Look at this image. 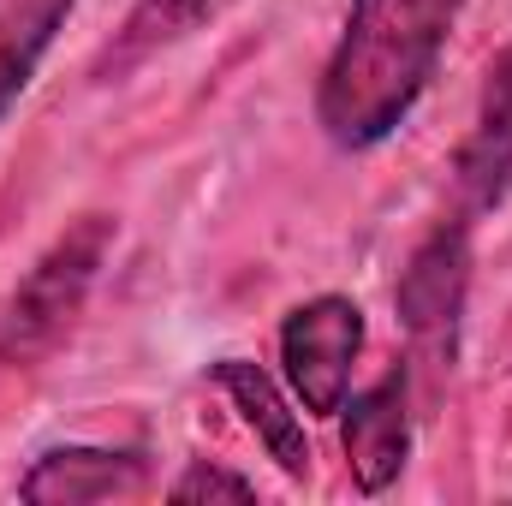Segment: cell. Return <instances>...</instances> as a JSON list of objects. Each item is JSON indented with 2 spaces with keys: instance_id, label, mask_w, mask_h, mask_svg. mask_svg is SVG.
<instances>
[{
  "instance_id": "1",
  "label": "cell",
  "mask_w": 512,
  "mask_h": 506,
  "mask_svg": "<svg viewBox=\"0 0 512 506\" xmlns=\"http://www.w3.org/2000/svg\"><path fill=\"white\" fill-rule=\"evenodd\" d=\"M465 0H352L328 54L316 120L340 149H376L423 102Z\"/></svg>"
},
{
  "instance_id": "2",
  "label": "cell",
  "mask_w": 512,
  "mask_h": 506,
  "mask_svg": "<svg viewBox=\"0 0 512 506\" xmlns=\"http://www.w3.org/2000/svg\"><path fill=\"white\" fill-rule=\"evenodd\" d=\"M108 245H114V215H84L12 286V298L0 304V381L30 376L42 358H54V346L72 334V322L108 262Z\"/></svg>"
},
{
  "instance_id": "3",
  "label": "cell",
  "mask_w": 512,
  "mask_h": 506,
  "mask_svg": "<svg viewBox=\"0 0 512 506\" xmlns=\"http://www.w3.org/2000/svg\"><path fill=\"white\" fill-rule=\"evenodd\" d=\"M465 292H471V221L459 215V221H441L411 251L399 286H393V310H399V328H405L417 364H429V370L453 364Z\"/></svg>"
},
{
  "instance_id": "4",
  "label": "cell",
  "mask_w": 512,
  "mask_h": 506,
  "mask_svg": "<svg viewBox=\"0 0 512 506\" xmlns=\"http://www.w3.org/2000/svg\"><path fill=\"white\" fill-rule=\"evenodd\" d=\"M364 352V310L340 292L328 298H310L298 304L286 322H280V364L292 393L304 399V411L316 417H334L346 411V393H352V364Z\"/></svg>"
},
{
  "instance_id": "5",
  "label": "cell",
  "mask_w": 512,
  "mask_h": 506,
  "mask_svg": "<svg viewBox=\"0 0 512 506\" xmlns=\"http://www.w3.org/2000/svg\"><path fill=\"white\" fill-rule=\"evenodd\" d=\"M453 185H459L465 215L501 209L512 197V42L489 60L483 102H477V126H471L459 161H453Z\"/></svg>"
},
{
  "instance_id": "6",
  "label": "cell",
  "mask_w": 512,
  "mask_h": 506,
  "mask_svg": "<svg viewBox=\"0 0 512 506\" xmlns=\"http://www.w3.org/2000/svg\"><path fill=\"white\" fill-rule=\"evenodd\" d=\"M149 489V459L143 453H120V447H54L42 453L18 495L24 501H126V495H143Z\"/></svg>"
},
{
  "instance_id": "7",
  "label": "cell",
  "mask_w": 512,
  "mask_h": 506,
  "mask_svg": "<svg viewBox=\"0 0 512 506\" xmlns=\"http://www.w3.org/2000/svg\"><path fill=\"white\" fill-rule=\"evenodd\" d=\"M405 399H411V376H405V370H387L370 393L352 399V417H346V459H352V477H358L364 495H382L387 483H399V471H405V453H411Z\"/></svg>"
},
{
  "instance_id": "8",
  "label": "cell",
  "mask_w": 512,
  "mask_h": 506,
  "mask_svg": "<svg viewBox=\"0 0 512 506\" xmlns=\"http://www.w3.org/2000/svg\"><path fill=\"white\" fill-rule=\"evenodd\" d=\"M215 387L239 405V417L251 423L256 441L268 447V459H274L292 483H304V477H310V441H304L298 411L280 399V387L262 376L256 364H245V358H221V364H215Z\"/></svg>"
},
{
  "instance_id": "9",
  "label": "cell",
  "mask_w": 512,
  "mask_h": 506,
  "mask_svg": "<svg viewBox=\"0 0 512 506\" xmlns=\"http://www.w3.org/2000/svg\"><path fill=\"white\" fill-rule=\"evenodd\" d=\"M227 6H239V0H137V6H131V18L120 24V36L96 54V78H102V84H114V78L137 72L149 54H161V48H173V42L197 36V30H203V24H215Z\"/></svg>"
},
{
  "instance_id": "10",
  "label": "cell",
  "mask_w": 512,
  "mask_h": 506,
  "mask_svg": "<svg viewBox=\"0 0 512 506\" xmlns=\"http://www.w3.org/2000/svg\"><path fill=\"white\" fill-rule=\"evenodd\" d=\"M72 6L78 0H0V120L24 96L30 72L42 66L48 42L60 36V24L72 18Z\"/></svg>"
},
{
  "instance_id": "11",
  "label": "cell",
  "mask_w": 512,
  "mask_h": 506,
  "mask_svg": "<svg viewBox=\"0 0 512 506\" xmlns=\"http://www.w3.org/2000/svg\"><path fill=\"white\" fill-rule=\"evenodd\" d=\"M173 501H251L256 483L251 477H239V471H221V465H209V459H197L173 489H167Z\"/></svg>"
}]
</instances>
